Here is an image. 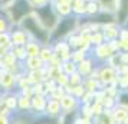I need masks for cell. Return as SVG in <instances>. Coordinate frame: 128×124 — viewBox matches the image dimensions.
I'll list each match as a JSON object with an SVG mask.
<instances>
[{"mask_svg":"<svg viewBox=\"0 0 128 124\" xmlns=\"http://www.w3.org/2000/svg\"><path fill=\"white\" fill-rule=\"evenodd\" d=\"M120 61L121 65H128V52H120Z\"/></svg>","mask_w":128,"mask_h":124,"instance_id":"836d02e7","label":"cell"},{"mask_svg":"<svg viewBox=\"0 0 128 124\" xmlns=\"http://www.w3.org/2000/svg\"><path fill=\"white\" fill-rule=\"evenodd\" d=\"M24 48H26V53H28V56H39L42 43H39L38 41H33V39H29V41L26 42Z\"/></svg>","mask_w":128,"mask_h":124,"instance_id":"ac0fdd59","label":"cell"},{"mask_svg":"<svg viewBox=\"0 0 128 124\" xmlns=\"http://www.w3.org/2000/svg\"><path fill=\"white\" fill-rule=\"evenodd\" d=\"M9 51H10V48H7V46H2V45H0V59L3 58V56H4V55H6L7 52H9Z\"/></svg>","mask_w":128,"mask_h":124,"instance_id":"e575fe53","label":"cell"},{"mask_svg":"<svg viewBox=\"0 0 128 124\" xmlns=\"http://www.w3.org/2000/svg\"><path fill=\"white\" fill-rule=\"evenodd\" d=\"M85 5H86V0H74L72 2V15L76 18H82L85 16Z\"/></svg>","mask_w":128,"mask_h":124,"instance_id":"d6986e66","label":"cell"},{"mask_svg":"<svg viewBox=\"0 0 128 124\" xmlns=\"http://www.w3.org/2000/svg\"><path fill=\"white\" fill-rule=\"evenodd\" d=\"M53 7H55V12L58 13L59 18H68V16L72 15V6H70V5H65V3H53Z\"/></svg>","mask_w":128,"mask_h":124,"instance_id":"ffe728a7","label":"cell"},{"mask_svg":"<svg viewBox=\"0 0 128 124\" xmlns=\"http://www.w3.org/2000/svg\"><path fill=\"white\" fill-rule=\"evenodd\" d=\"M45 115L50 118H59L62 115V108H60V102L56 98L48 97L46 108H45Z\"/></svg>","mask_w":128,"mask_h":124,"instance_id":"7c38bea8","label":"cell"},{"mask_svg":"<svg viewBox=\"0 0 128 124\" xmlns=\"http://www.w3.org/2000/svg\"><path fill=\"white\" fill-rule=\"evenodd\" d=\"M99 5L96 0H86V5H85V16L86 18H92L96 13L99 12ZM84 18V16H82Z\"/></svg>","mask_w":128,"mask_h":124,"instance_id":"7402d4cb","label":"cell"},{"mask_svg":"<svg viewBox=\"0 0 128 124\" xmlns=\"http://www.w3.org/2000/svg\"><path fill=\"white\" fill-rule=\"evenodd\" d=\"M12 25H19L20 20L33 12V6L29 0H12V3L4 9Z\"/></svg>","mask_w":128,"mask_h":124,"instance_id":"277c9868","label":"cell"},{"mask_svg":"<svg viewBox=\"0 0 128 124\" xmlns=\"http://www.w3.org/2000/svg\"><path fill=\"white\" fill-rule=\"evenodd\" d=\"M0 2H2V0H0Z\"/></svg>","mask_w":128,"mask_h":124,"instance_id":"f35d334b","label":"cell"},{"mask_svg":"<svg viewBox=\"0 0 128 124\" xmlns=\"http://www.w3.org/2000/svg\"><path fill=\"white\" fill-rule=\"evenodd\" d=\"M111 114H112V118H114L115 124H122V121H124L128 115V108L116 102L115 107L111 110Z\"/></svg>","mask_w":128,"mask_h":124,"instance_id":"2e32d148","label":"cell"},{"mask_svg":"<svg viewBox=\"0 0 128 124\" xmlns=\"http://www.w3.org/2000/svg\"><path fill=\"white\" fill-rule=\"evenodd\" d=\"M16 81H18V77L13 72L7 71V69H2V72H0V91H2V94L16 91Z\"/></svg>","mask_w":128,"mask_h":124,"instance_id":"52a82bcc","label":"cell"},{"mask_svg":"<svg viewBox=\"0 0 128 124\" xmlns=\"http://www.w3.org/2000/svg\"><path fill=\"white\" fill-rule=\"evenodd\" d=\"M0 124H12V115L0 114Z\"/></svg>","mask_w":128,"mask_h":124,"instance_id":"d6a6232c","label":"cell"},{"mask_svg":"<svg viewBox=\"0 0 128 124\" xmlns=\"http://www.w3.org/2000/svg\"><path fill=\"white\" fill-rule=\"evenodd\" d=\"M12 22L7 16V13L4 10H0V33L2 32H10L12 29Z\"/></svg>","mask_w":128,"mask_h":124,"instance_id":"cb8c5ba5","label":"cell"},{"mask_svg":"<svg viewBox=\"0 0 128 124\" xmlns=\"http://www.w3.org/2000/svg\"><path fill=\"white\" fill-rule=\"evenodd\" d=\"M102 33H104L105 42L108 41H115L120 38V26L116 23H110L102 26Z\"/></svg>","mask_w":128,"mask_h":124,"instance_id":"9a60e30c","label":"cell"},{"mask_svg":"<svg viewBox=\"0 0 128 124\" xmlns=\"http://www.w3.org/2000/svg\"><path fill=\"white\" fill-rule=\"evenodd\" d=\"M0 45H2V46L12 48V39H10V32H2V33H0Z\"/></svg>","mask_w":128,"mask_h":124,"instance_id":"f546056e","label":"cell"},{"mask_svg":"<svg viewBox=\"0 0 128 124\" xmlns=\"http://www.w3.org/2000/svg\"><path fill=\"white\" fill-rule=\"evenodd\" d=\"M10 39H12V46L13 45H22V46H24L26 42L29 41L30 38L19 25H13L12 29H10Z\"/></svg>","mask_w":128,"mask_h":124,"instance_id":"8fae6325","label":"cell"},{"mask_svg":"<svg viewBox=\"0 0 128 124\" xmlns=\"http://www.w3.org/2000/svg\"><path fill=\"white\" fill-rule=\"evenodd\" d=\"M33 15H35L38 20L40 22V25L45 28L46 30H50L56 26L59 20V16L58 13L55 12V7H53V3L49 2L43 6H39V7H35L33 9Z\"/></svg>","mask_w":128,"mask_h":124,"instance_id":"3957f363","label":"cell"},{"mask_svg":"<svg viewBox=\"0 0 128 124\" xmlns=\"http://www.w3.org/2000/svg\"><path fill=\"white\" fill-rule=\"evenodd\" d=\"M32 105H30V114L33 117L42 115L45 114V108H46V102H48V97L43 94H33L32 95Z\"/></svg>","mask_w":128,"mask_h":124,"instance_id":"ba28073f","label":"cell"},{"mask_svg":"<svg viewBox=\"0 0 128 124\" xmlns=\"http://www.w3.org/2000/svg\"><path fill=\"white\" fill-rule=\"evenodd\" d=\"M10 52L14 55V58L18 59L19 62H23L24 59L28 58V53H26V48L22 45H13L10 48Z\"/></svg>","mask_w":128,"mask_h":124,"instance_id":"d4e9b609","label":"cell"},{"mask_svg":"<svg viewBox=\"0 0 128 124\" xmlns=\"http://www.w3.org/2000/svg\"><path fill=\"white\" fill-rule=\"evenodd\" d=\"M116 78H118V71L114 66L108 65L106 62L98 65V81L102 85V88L110 84H116Z\"/></svg>","mask_w":128,"mask_h":124,"instance_id":"5b68a950","label":"cell"},{"mask_svg":"<svg viewBox=\"0 0 128 124\" xmlns=\"http://www.w3.org/2000/svg\"><path fill=\"white\" fill-rule=\"evenodd\" d=\"M79 26V18L70 15L68 18H59L56 26L50 30V43L56 41H65L68 36L75 33Z\"/></svg>","mask_w":128,"mask_h":124,"instance_id":"7a4b0ae2","label":"cell"},{"mask_svg":"<svg viewBox=\"0 0 128 124\" xmlns=\"http://www.w3.org/2000/svg\"><path fill=\"white\" fill-rule=\"evenodd\" d=\"M60 69L64 74H66L68 77L72 75L74 72L78 71V64L74 62L72 59H66V61H62V64H60Z\"/></svg>","mask_w":128,"mask_h":124,"instance_id":"603a6c76","label":"cell"},{"mask_svg":"<svg viewBox=\"0 0 128 124\" xmlns=\"http://www.w3.org/2000/svg\"><path fill=\"white\" fill-rule=\"evenodd\" d=\"M19 26L29 35L30 39L38 41L39 43H42V45L50 43V32L46 30L42 26L40 22L38 20V18L33 15V12L30 13V15H28V16H24V18L20 20Z\"/></svg>","mask_w":128,"mask_h":124,"instance_id":"6da1fadb","label":"cell"},{"mask_svg":"<svg viewBox=\"0 0 128 124\" xmlns=\"http://www.w3.org/2000/svg\"><path fill=\"white\" fill-rule=\"evenodd\" d=\"M53 81L56 82V85H60V87H68L69 85V77L66 74H64V72H60Z\"/></svg>","mask_w":128,"mask_h":124,"instance_id":"f1b7e54d","label":"cell"},{"mask_svg":"<svg viewBox=\"0 0 128 124\" xmlns=\"http://www.w3.org/2000/svg\"><path fill=\"white\" fill-rule=\"evenodd\" d=\"M104 42H105V38H104L102 30H96V32H92V33H91V45H92V46L102 45Z\"/></svg>","mask_w":128,"mask_h":124,"instance_id":"484cf974","label":"cell"},{"mask_svg":"<svg viewBox=\"0 0 128 124\" xmlns=\"http://www.w3.org/2000/svg\"><path fill=\"white\" fill-rule=\"evenodd\" d=\"M99 5V9L102 12H108V13H115L116 5L118 0H96Z\"/></svg>","mask_w":128,"mask_h":124,"instance_id":"44dd1931","label":"cell"},{"mask_svg":"<svg viewBox=\"0 0 128 124\" xmlns=\"http://www.w3.org/2000/svg\"><path fill=\"white\" fill-rule=\"evenodd\" d=\"M52 49L55 55L59 56L62 61H66V59H70V53H72V48L69 46V43L66 41H56L52 42Z\"/></svg>","mask_w":128,"mask_h":124,"instance_id":"30bf717a","label":"cell"},{"mask_svg":"<svg viewBox=\"0 0 128 124\" xmlns=\"http://www.w3.org/2000/svg\"><path fill=\"white\" fill-rule=\"evenodd\" d=\"M104 105H102V102H98V101H92L91 102V112H92V117H98L101 115L102 112H104Z\"/></svg>","mask_w":128,"mask_h":124,"instance_id":"4316f807","label":"cell"},{"mask_svg":"<svg viewBox=\"0 0 128 124\" xmlns=\"http://www.w3.org/2000/svg\"><path fill=\"white\" fill-rule=\"evenodd\" d=\"M118 49L120 52H128V38H118Z\"/></svg>","mask_w":128,"mask_h":124,"instance_id":"4dcf8cb0","label":"cell"},{"mask_svg":"<svg viewBox=\"0 0 128 124\" xmlns=\"http://www.w3.org/2000/svg\"><path fill=\"white\" fill-rule=\"evenodd\" d=\"M30 5L33 6V9L35 7H39V6H43V5H46V3H49V2H52V0H29Z\"/></svg>","mask_w":128,"mask_h":124,"instance_id":"1f68e13d","label":"cell"},{"mask_svg":"<svg viewBox=\"0 0 128 124\" xmlns=\"http://www.w3.org/2000/svg\"><path fill=\"white\" fill-rule=\"evenodd\" d=\"M0 95H2V91H0Z\"/></svg>","mask_w":128,"mask_h":124,"instance_id":"74e56055","label":"cell"},{"mask_svg":"<svg viewBox=\"0 0 128 124\" xmlns=\"http://www.w3.org/2000/svg\"><path fill=\"white\" fill-rule=\"evenodd\" d=\"M45 66V64L42 62V59L39 56H28L23 61V69L24 71H39Z\"/></svg>","mask_w":128,"mask_h":124,"instance_id":"5bb4252c","label":"cell"},{"mask_svg":"<svg viewBox=\"0 0 128 124\" xmlns=\"http://www.w3.org/2000/svg\"><path fill=\"white\" fill-rule=\"evenodd\" d=\"M122 124H128V115H127V118H125V120L122 121Z\"/></svg>","mask_w":128,"mask_h":124,"instance_id":"d590c367","label":"cell"},{"mask_svg":"<svg viewBox=\"0 0 128 124\" xmlns=\"http://www.w3.org/2000/svg\"><path fill=\"white\" fill-rule=\"evenodd\" d=\"M0 72H2V68H0Z\"/></svg>","mask_w":128,"mask_h":124,"instance_id":"8d00e7d4","label":"cell"},{"mask_svg":"<svg viewBox=\"0 0 128 124\" xmlns=\"http://www.w3.org/2000/svg\"><path fill=\"white\" fill-rule=\"evenodd\" d=\"M53 56H55V52H53V49H52V45L50 43L42 45L40 52H39V58L42 59V62L45 65H49V62L53 59Z\"/></svg>","mask_w":128,"mask_h":124,"instance_id":"e0dca14e","label":"cell"},{"mask_svg":"<svg viewBox=\"0 0 128 124\" xmlns=\"http://www.w3.org/2000/svg\"><path fill=\"white\" fill-rule=\"evenodd\" d=\"M60 108H62V114H72V112H76L81 107V100L72 95L70 92H65L62 97H60Z\"/></svg>","mask_w":128,"mask_h":124,"instance_id":"8992f818","label":"cell"},{"mask_svg":"<svg viewBox=\"0 0 128 124\" xmlns=\"http://www.w3.org/2000/svg\"><path fill=\"white\" fill-rule=\"evenodd\" d=\"M82 82H84V77L78 71L74 72L72 75H69V87H75V85H79Z\"/></svg>","mask_w":128,"mask_h":124,"instance_id":"83f0119b","label":"cell"},{"mask_svg":"<svg viewBox=\"0 0 128 124\" xmlns=\"http://www.w3.org/2000/svg\"><path fill=\"white\" fill-rule=\"evenodd\" d=\"M114 16H115V22L120 26H127L128 25V0H118Z\"/></svg>","mask_w":128,"mask_h":124,"instance_id":"9c48e42d","label":"cell"},{"mask_svg":"<svg viewBox=\"0 0 128 124\" xmlns=\"http://www.w3.org/2000/svg\"><path fill=\"white\" fill-rule=\"evenodd\" d=\"M94 68H95V59L91 55H88L86 58H84L81 62H78V72L84 78H86L94 71Z\"/></svg>","mask_w":128,"mask_h":124,"instance_id":"4fadbf2b","label":"cell"}]
</instances>
